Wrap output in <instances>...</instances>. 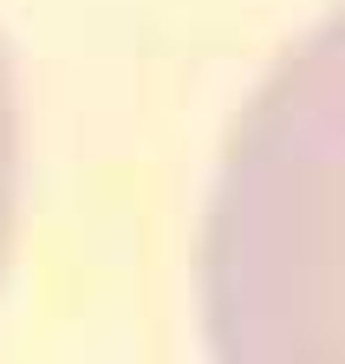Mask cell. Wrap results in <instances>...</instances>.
I'll return each mask as SVG.
<instances>
[{"mask_svg":"<svg viewBox=\"0 0 345 364\" xmlns=\"http://www.w3.org/2000/svg\"><path fill=\"white\" fill-rule=\"evenodd\" d=\"M215 364H345V7L248 98L202 228Z\"/></svg>","mask_w":345,"mask_h":364,"instance_id":"obj_1","label":"cell"},{"mask_svg":"<svg viewBox=\"0 0 345 364\" xmlns=\"http://www.w3.org/2000/svg\"><path fill=\"white\" fill-rule=\"evenodd\" d=\"M14 202H20V91H14V59L0 46V260L14 235Z\"/></svg>","mask_w":345,"mask_h":364,"instance_id":"obj_2","label":"cell"}]
</instances>
